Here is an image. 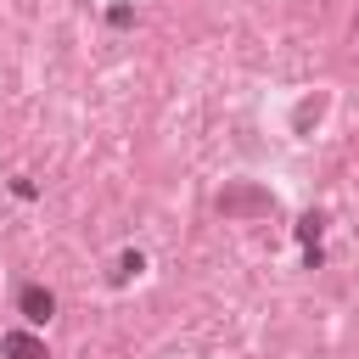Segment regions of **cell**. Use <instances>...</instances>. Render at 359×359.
<instances>
[{
    "label": "cell",
    "instance_id": "obj_1",
    "mask_svg": "<svg viewBox=\"0 0 359 359\" xmlns=\"http://www.w3.org/2000/svg\"><path fill=\"white\" fill-rule=\"evenodd\" d=\"M17 314H22L28 325H50V314H56V292L39 286V280H28V286L17 292Z\"/></svg>",
    "mask_w": 359,
    "mask_h": 359
},
{
    "label": "cell",
    "instance_id": "obj_2",
    "mask_svg": "<svg viewBox=\"0 0 359 359\" xmlns=\"http://www.w3.org/2000/svg\"><path fill=\"white\" fill-rule=\"evenodd\" d=\"M0 353H6V359H50L34 331H6V337H0Z\"/></svg>",
    "mask_w": 359,
    "mask_h": 359
},
{
    "label": "cell",
    "instance_id": "obj_3",
    "mask_svg": "<svg viewBox=\"0 0 359 359\" xmlns=\"http://www.w3.org/2000/svg\"><path fill=\"white\" fill-rule=\"evenodd\" d=\"M320 224H325V219H320V213H309V219L297 224V236H303V241H320Z\"/></svg>",
    "mask_w": 359,
    "mask_h": 359
},
{
    "label": "cell",
    "instance_id": "obj_4",
    "mask_svg": "<svg viewBox=\"0 0 359 359\" xmlns=\"http://www.w3.org/2000/svg\"><path fill=\"white\" fill-rule=\"evenodd\" d=\"M107 17H112V28H129V22H135V11H129V6H112Z\"/></svg>",
    "mask_w": 359,
    "mask_h": 359
},
{
    "label": "cell",
    "instance_id": "obj_5",
    "mask_svg": "<svg viewBox=\"0 0 359 359\" xmlns=\"http://www.w3.org/2000/svg\"><path fill=\"white\" fill-rule=\"evenodd\" d=\"M353 28H359V22H353Z\"/></svg>",
    "mask_w": 359,
    "mask_h": 359
}]
</instances>
